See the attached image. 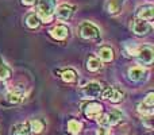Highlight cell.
<instances>
[{
	"label": "cell",
	"instance_id": "3",
	"mask_svg": "<svg viewBox=\"0 0 154 135\" xmlns=\"http://www.w3.org/2000/svg\"><path fill=\"white\" fill-rule=\"evenodd\" d=\"M123 112L119 111V109H111L109 112H106V114H101V116L99 118V123H100L103 127H108V126H115L123 119Z\"/></svg>",
	"mask_w": 154,
	"mask_h": 135
},
{
	"label": "cell",
	"instance_id": "6",
	"mask_svg": "<svg viewBox=\"0 0 154 135\" xmlns=\"http://www.w3.org/2000/svg\"><path fill=\"white\" fill-rule=\"evenodd\" d=\"M101 96H103V99H107L111 103H119V101H122L125 99L126 93L125 91H122L118 87H108L106 89H103Z\"/></svg>",
	"mask_w": 154,
	"mask_h": 135
},
{
	"label": "cell",
	"instance_id": "8",
	"mask_svg": "<svg viewBox=\"0 0 154 135\" xmlns=\"http://www.w3.org/2000/svg\"><path fill=\"white\" fill-rule=\"evenodd\" d=\"M149 70L143 66H133L128 69V78L134 82H142L147 80Z\"/></svg>",
	"mask_w": 154,
	"mask_h": 135
},
{
	"label": "cell",
	"instance_id": "14",
	"mask_svg": "<svg viewBox=\"0 0 154 135\" xmlns=\"http://www.w3.org/2000/svg\"><path fill=\"white\" fill-rule=\"evenodd\" d=\"M126 0H107L106 2V11L109 15H116L120 12Z\"/></svg>",
	"mask_w": 154,
	"mask_h": 135
},
{
	"label": "cell",
	"instance_id": "10",
	"mask_svg": "<svg viewBox=\"0 0 154 135\" xmlns=\"http://www.w3.org/2000/svg\"><path fill=\"white\" fill-rule=\"evenodd\" d=\"M153 108H154V93L150 92V93H147V96L143 99V101L138 106V111H139V114H142L143 116H152Z\"/></svg>",
	"mask_w": 154,
	"mask_h": 135
},
{
	"label": "cell",
	"instance_id": "1",
	"mask_svg": "<svg viewBox=\"0 0 154 135\" xmlns=\"http://www.w3.org/2000/svg\"><path fill=\"white\" fill-rule=\"evenodd\" d=\"M37 3V16L43 23H50L54 18L57 8V0H35Z\"/></svg>",
	"mask_w": 154,
	"mask_h": 135
},
{
	"label": "cell",
	"instance_id": "23",
	"mask_svg": "<svg viewBox=\"0 0 154 135\" xmlns=\"http://www.w3.org/2000/svg\"><path fill=\"white\" fill-rule=\"evenodd\" d=\"M81 128H82V124L79 122V120L72 119V120H69V122H68V131H69L70 134L77 135L80 131H81Z\"/></svg>",
	"mask_w": 154,
	"mask_h": 135
},
{
	"label": "cell",
	"instance_id": "16",
	"mask_svg": "<svg viewBox=\"0 0 154 135\" xmlns=\"http://www.w3.org/2000/svg\"><path fill=\"white\" fill-rule=\"evenodd\" d=\"M30 134H31V131H30V126L27 122L14 124L11 127V133H10V135H30Z\"/></svg>",
	"mask_w": 154,
	"mask_h": 135
},
{
	"label": "cell",
	"instance_id": "18",
	"mask_svg": "<svg viewBox=\"0 0 154 135\" xmlns=\"http://www.w3.org/2000/svg\"><path fill=\"white\" fill-rule=\"evenodd\" d=\"M101 61L97 58V57H95V56H89L87 58V69L89 72H97V70H100L101 69Z\"/></svg>",
	"mask_w": 154,
	"mask_h": 135
},
{
	"label": "cell",
	"instance_id": "12",
	"mask_svg": "<svg viewBox=\"0 0 154 135\" xmlns=\"http://www.w3.org/2000/svg\"><path fill=\"white\" fill-rule=\"evenodd\" d=\"M137 16L138 19H142V20H146V22H152L153 20V16H154V7L153 4H143L137 10Z\"/></svg>",
	"mask_w": 154,
	"mask_h": 135
},
{
	"label": "cell",
	"instance_id": "11",
	"mask_svg": "<svg viewBox=\"0 0 154 135\" xmlns=\"http://www.w3.org/2000/svg\"><path fill=\"white\" fill-rule=\"evenodd\" d=\"M54 14H56L57 18L61 22H68L73 16V14H75V7L70 4H61L56 8Z\"/></svg>",
	"mask_w": 154,
	"mask_h": 135
},
{
	"label": "cell",
	"instance_id": "2",
	"mask_svg": "<svg viewBox=\"0 0 154 135\" xmlns=\"http://www.w3.org/2000/svg\"><path fill=\"white\" fill-rule=\"evenodd\" d=\"M79 34L82 39L88 41H99L100 39V30L97 29V26H95L91 22H82L79 26Z\"/></svg>",
	"mask_w": 154,
	"mask_h": 135
},
{
	"label": "cell",
	"instance_id": "24",
	"mask_svg": "<svg viewBox=\"0 0 154 135\" xmlns=\"http://www.w3.org/2000/svg\"><path fill=\"white\" fill-rule=\"evenodd\" d=\"M96 135H109V131L107 130V127H103V126H101V127L97 130Z\"/></svg>",
	"mask_w": 154,
	"mask_h": 135
},
{
	"label": "cell",
	"instance_id": "4",
	"mask_svg": "<svg viewBox=\"0 0 154 135\" xmlns=\"http://www.w3.org/2000/svg\"><path fill=\"white\" fill-rule=\"evenodd\" d=\"M82 114L89 119H99L103 114V106L99 101H87L82 104Z\"/></svg>",
	"mask_w": 154,
	"mask_h": 135
},
{
	"label": "cell",
	"instance_id": "17",
	"mask_svg": "<svg viewBox=\"0 0 154 135\" xmlns=\"http://www.w3.org/2000/svg\"><path fill=\"white\" fill-rule=\"evenodd\" d=\"M22 99H23V91L22 89H12L8 92L7 95V100L10 104H19L22 101Z\"/></svg>",
	"mask_w": 154,
	"mask_h": 135
},
{
	"label": "cell",
	"instance_id": "22",
	"mask_svg": "<svg viewBox=\"0 0 154 135\" xmlns=\"http://www.w3.org/2000/svg\"><path fill=\"white\" fill-rule=\"evenodd\" d=\"M11 74H12V72H11L10 66L5 65V62L0 58V80L5 81V80H8L11 77Z\"/></svg>",
	"mask_w": 154,
	"mask_h": 135
},
{
	"label": "cell",
	"instance_id": "15",
	"mask_svg": "<svg viewBox=\"0 0 154 135\" xmlns=\"http://www.w3.org/2000/svg\"><path fill=\"white\" fill-rule=\"evenodd\" d=\"M114 57H115L114 50L109 46H101L97 50V58L103 62H111L114 60Z\"/></svg>",
	"mask_w": 154,
	"mask_h": 135
},
{
	"label": "cell",
	"instance_id": "5",
	"mask_svg": "<svg viewBox=\"0 0 154 135\" xmlns=\"http://www.w3.org/2000/svg\"><path fill=\"white\" fill-rule=\"evenodd\" d=\"M137 60L141 65H152L153 61H154V51H153V48L149 45H145L142 48H139L137 50V54H135Z\"/></svg>",
	"mask_w": 154,
	"mask_h": 135
},
{
	"label": "cell",
	"instance_id": "21",
	"mask_svg": "<svg viewBox=\"0 0 154 135\" xmlns=\"http://www.w3.org/2000/svg\"><path fill=\"white\" fill-rule=\"evenodd\" d=\"M29 126H30V131H32L35 134H39L45 128V122L41 119H32L31 122H29Z\"/></svg>",
	"mask_w": 154,
	"mask_h": 135
},
{
	"label": "cell",
	"instance_id": "7",
	"mask_svg": "<svg viewBox=\"0 0 154 135\" xmlns=\"http://www.w3.org/2000/svg\"><path fill=\"white\" fill-rule=\"evenodd\" d=\"M131 30L135 35H139V37H143V35H147L152 32L153 26L146 20H142V19H134L133 26H131Z\"/></svg>",
	"mask_w": 154,
	"mask_h": 135
},
{
	"label": "cell",
	"instance_id": "25",
	"mask_svg": "<svg viewBox=\"0 0 154 135\" xmlns=\"http://www.w3.org/2000/svg\"><path fill=\"white\" fill-rule=\"evenodd\" d=\"M22 3H23L24 5H32L35 3V0H22Z\"/></svg>",
	"mask_w": 154,
	"mask_h": 135
},
{
	"label": "cell",
	"instance_id": "13",
	"mask_svg": "<svg viewBox=\"0 0 154 135\" xmlns=\"http://www.w3.org/2000/svg\"><path fill=\"white\" fill-rule=\"evenodd\" d=\"M50 35L57 41H64L69 37V29L65 24H57L50 30Z\"/></svg>",
	"mask_w": 154,
	"mask_h": 135
},
{
	"label": "cell",
	"instance_id": "20",
	"mask_svg": "<svg viewBox=\"0 0 154 135\" xmlns=\"http://www.w3.org/2000/svg\"><path fill=\"white\" fill-rule=\"evenodd\" d=\"M61 78L64 80L65 82H75L77 80V73L75 69H72V68L64 69L61 73Z\"/></svg>",
	"mask_w": 154,
	"mask_h": 135
},
{
	"label": "cell",
	"instance_id": "19",
	"mask_svg": "<svg viewBox=\"0 0 154 135\" xmlns=\"http://www.w3.org/2000/svg\"><path fill=\"white\" fill-rule=\"evenodd\" d=\"M24 22H26L27 27H30V29H38V27H39V23H41L39 18L37 16V14H35V12L27 14V16H26V19H24Z\"/></svg>",
	"mask_w": 154,
	"mask_h": 135
},
{
	"label": "cell",
	"instance_id": "9",
	"mask_svg": "<svg viewBox=\"0 0 154 135\" xmlns=\"http://www.w3.org/2000/svg\"><path fill=\"white\" fill-rule=\"evenodd\" d=\"M103 85L100 82L96 81H91L82 88V93H84L85 97H100L101 93H103Z\"/></svg>",
	"mask_w": 154,
	"mask_h": 135
}]
</instances>
